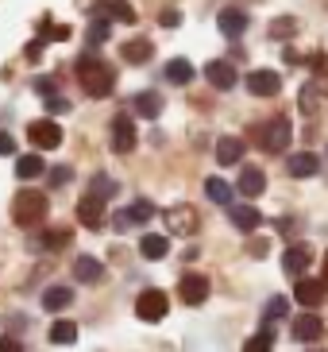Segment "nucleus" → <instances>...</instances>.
Returning <instances> with one entry per match:
<instances>
[{
	"instance_id": "15",
	"label": "nucleus",
	"mask_w": 328,
	"mask_h": 352,
	"mask_svg": "<svg viewBox=\"0 0 328 352\" xmlns=\"http://www.w3.org/2000/svg\"><path fill=\"white\" fill-rule=\"evenodd\" d=\"M239 159H244V140H239V135H220V140H216V163L236 166Z\"/></svg>"
},
{
	"instance_id": "27",
	"label": "nucleus",
	"mask_w": 328,
	"mask_h": 352,
	"mask_svg": "<svg viewBox=\"0 0 328 352\" xmlns=\"http://www.w3.org/2000/svg\"><path fill=\"white\" fill-rule=\"evenodd\" d=\"M47 166H43V159L39 155H20L16 159V175L23 178V182H31V178H39Z\"/></svg>"
},
{
	"instance_id": "13",
	"label": "nucleus",
	"mask_w": 328,
	"mask_h": 352,
	"mask_svg": "<svg viewBox=\"0 0 328 352\" xmlns=\"http://www.w3.org/2000/svg\"><path fill=\"white\" fill-rule=\"evenodd\" d=\"M78 221H82L85 228H101L104 225V201L101 197L85 194L82 201H78Z\"/></svg>"
},
{
	"instance_id": "16",
	"label": "nucleus",
	"mask_w": 328,
	"mask_h": 352,
	"mask_svg": "<svg viewBox=\"0 0 328 352\" xmlns=\"http://www.w3.org/2000/svg\"><path fill=\"white\" fill-rule=\"evenodd\" d=\"M216 28L228 35V39H239V35L247 32V12H239V8H224L220 16H216Z\"/></svg>"
},
{
	"instance_id": "22",
	"label": "nucleus",
	"mask_w": 328,
	"mask_h": 352,
	"mask_svg": "<svg viewBox=\"0 0 328 352\" xmlns=\"http://www.w3.org/2000/svg\"><path fill=\"white\" fill-rule=\"evenodd\" d=\"M73 279L78 283H101L104 279V263L93 256H78L73 259Z\"/></svg>"
},
{
	"instance_id": "40",
	"label": "nucleus",
	"mask_w": 328,
	"mask_h": 352,
	"mask_svg": "<svg viewBox=\"0 0 328 352\" xmlns=\"http://www.w3.org/2000/svg\"><path fill=\"white\" fill-rule=\"evenodd\" d=\"M159 23H163V28H178V23H182V12H178V8H166L163 16H159Z\"/></svg>"
},
{
	"instance_id": "11",
	"label": "nucleus",
	"mask_w": 328,
	"mask_h": 352,
	"mask_svg": "<svg viewBox=\"0 0 328 352\" xmlns=\"http://www.w3.org/2000/svg\"><path fill=\"white\" fill-rule=\"evenodd\" d=\"M328 294V287L320 279H298V287H294V302H301L305 310H313V306H320Z\"/></svg>"
},
{
	"instance_id": "41",
	"label": "nucleus",
	"mask_w": 328,
	"mask_h": 352,
	"mask_svg": "<svg viewBox=\"0 0 328 352\" xmlns=\"http://www.w3.org/2000/svg\"><path fill=\"white\" fill-rule=\"evenodd\" d=\"M113 228H116V232H128V228H132V217H128V209L113 213Z\"/></svg>"
},
{
	"instance_id": "14",
	"label": "nucleus",
	"mask_w": 328,
	"mask_h": 352,
	"mask_svg": "<svg viewBox=\"0 0 328 352\" xmlns=\"http://www.w3.org/2000/svg\"><path fill=\"white\" fill-rule=\"evenodd\" d=\"M290 333H294V341H317L320 333H325V325H320V318L317 314H301V318H294V325H290Z\"/></svg>"
},
{
	"instance_id": "42",
	"label": "nucleus",
	"mask_w": 328,
	"mask_h": 352,
	"mask_svg": "<svg viewBox=\"0 0 328 352\" xmlns=\"http://www.w3.org/2000/svg\"><path fill=\"white\" fill-rule=\"evenodd\" d=\"M301 109H305V113H313V109H317V89H301Z\"/></svg>"
},
{
	"instance_id": "47",
	"label": "nucleus",
	"mask_w": 328,
	"mask_h": 352,
	"mask_svg": "<svg viewBox=\"0 0 328 352\" xmlns=\"http://www.w3.org/2000/svg\"><path fill=\"white\" fill-rule=\"evenodd\" d=\"M320 283H325V287H328V252H325V279H320Z\"/></svg>"
},
{
	"instance_id": "32",
	"label": "nucleus",
	"mask_w": 328,
	"mask_h": 352,
	"mask_svg": "<svg viewBox=\"0 0 328 352\" xmlns=\"http://www.w3.org/2000/svg\"><path fill=\"white\" fill-rule=\"evenodd\" d=\"M128 217H132V225H143V221L154 217V206L147 201V197H139V201H132V206H128Z\"/></svg>"
},
{
	"instance_id": "39",
	"label": "nucleus",
	"mask_w": 328,
	"mask_h": 352,
	"mask_svg": "<svg viewBox=\"0 0 328 352\" xmlns=\"http://www.w3.org/2000/svg\"><path fill=\"white\" fill-rule=\"evenodd\" d=\"M54 89H58V82H54V78H35V94H43V97H51Z\"/></svg>"
},
{
	"instance_id": "1",
	"label": "nucleus",
	"mask_w": 328,
	"mask_h": 352,
	"mask_svg": "<svg viewBox=\"0 0 328 352\" xmlns=\"http://www.w3.org/2000/svg\"><path fill=\"white\" fill-rule=\"evenodd\" d=\"M78 82H82V89L89 97H108L116 85V74L108 63H101L97 54H82L78 58Z\"/></svg>"
},
{
	"instance_id": "33",
	"label": "nucleus",
	"mask_w": 328,
	"mask_h": 352,
	"mask_svg": "<svg viewBox=\"0 0 328 352\" xmlns=\"http://www.w3.org/2000/svg\"><path fill=\"white\" fill-rule=\"evenodd\" d=\"M116 190H120V186H116L108 175H97V178H93V186H89V194H93V197H101V201H108Z\"/></svg>"
},
{
	"instance_id": "10",
	"label": "nucleus",
	"mask_w": 328,
	"mask_h": 352,
	"mask_svg": "<svg viewBox=\"0 0 328 352\" xmlns=\"http://www.w3.org/2000/svg\"><path fill=\"white\" fill-rule=\"evenodd\" d=\"M309 259H313V248H309V244H290L286 256H282V267H286V275L301 279L309 271Z\"/></svg>"
},
{
	"instance_id": "6",
	"label": "nucleus",
	"mask_w": 328,
	"mask_h": 352,
	"mask_svg": "<svg viewBox=\"0 0 328 352\" xmlns=\"http://www.w3.org/2000/svg\"><path fill=\"white\" fill-rule=\"evenodd\" d=\"M27 135H31V144L43 147V151H54L62 144V128L54 120H35V124H27Z\"/></svg>"
},
{
	"instance_id": "37",
	"label": "nucleus",
	"mask_w": 328,
	"mask_h": 352,
	"mask_svg": "<svg viewBox=\"0 0 328 352\" xmlns=\"http://www.w3.org/2000/svg\"><path fill=\"white\" fill-rule=\"evenodd\" d=\"M47 113H51V116L70 113V101H66V97H58V94H51V97H47Z\"/></svg>"
},
{
	"instance_id": "30",
	"label": "nucleus",
	"mask_w": 328,
	"mask_h": 352,
	"mask_svg": "<svg viewBox=\"0 0 328 352\" xmlns=\"http://www.w3.org/2000/svg\"><path fill=\"white\" fill-rule=\"evenodd\" d=\"M108 35H113V20H101V16H97V20L89 23V35H85V39H89V47H101Z\"/></svg>"
},
{
	"instance_id": "31",
	"label": "nucleus",
	"mask_w": 328,
	"mask_h": 352,
	"mask_svg": "<svg viewBox=\"0 0 328 352\" xmlns=\"http://www.w3.org/2000/svg\"><path fill=\"white\" fill-rule=\"evenodd\" d=\"M270 344H274V337H270V325H263L255 337H247L244 352H270Z\"/></svg>"
},
{
	"instance_id": "43",
	"label": "nucleus",
	"mask_w": 328,
	"mask_h": 352,
	"mask_svg": "<svg viewBox=\"0 0 328 352\" xmlns=\"http://www.w3.org/2000/svg\"><path fill=\"white\" fill-rule=\"evenodd\" d=\"M0 155H16V140L8 132H0Z\"/></svg>"
},
{
	"instance_id": "28",
	"label": "nucleus",
	"mask_w": 328,
	"mask_h": 352,
	"mask_svg": "<svg viewBox=\"0 0 328 352\" xmlns=\"http://www.w3.org/2000/svg\"><path fill=\"white\" fill-rule=\"evenodd\" d=\"M205 194H209V201H216V206H232V186H228L224 178H209Z\"/></svg>"
},
{
	"instance_id": "18",
	"label": "nucleus",
	"mask_w": 328,
	"mask_h": 352,
	"mask_svg": "<svg viewBox=\"0 0 328 352\" xmlns=\"http://www.w3.org/2000/svg\"><path fill=\"white\" fill-rule=\"evenodd\" d=\"M228 217H232V225H236L239 232H255V228L263 225V213H259L255 206H228Z\"/></svg>"
},
{
	"instance_id": "4",
	"label": "nucleus",
	"mask_w": 328,
	"mask_h": 352,
	"mask_svg": "<svg viewBox=\"0 0 328 352\" xmlns=\"http://www.w3.org/2000/svg\"><path fill=\"white\" fill-rule=\"evenodd\" d=\"M166 310H170V298H166L163 290H143V294L135 298V314H139V321H163Z\"/></svg>"
},
{
	"instance_id": "24",
	"label": "nucleus",
	"mask_w": 328,
	"mask_h": 352,
	"mask_svg": "<svg viewBox=\"0 0 328 352\" xmlns=\"http://www.w3.org/2000/svg\"><path fill=\"white\" fill-rule=\"evenodd\" d=\"M73 302V290L70 287H51V290H43V310H66Z\"/></svg>"
},
{
	"instance_id": "2",
	"label": "nucleus",
	"mask_w": 328,
	"mask_h": 352,
	"mask_svg": "<svg viewBox=\"0 0 328 352\" xmlns=\"http://www.w3.org/2000/svg\"><path fill=\"white\" fill-rule=\"evenodd\" d=\"M47 209H51V201L43 190H20L12 197V221L20 228H35L39 221H47Z\"/></svg>"
},
{
	"instance_id": "17",
	"label": "nucleus",
	"mask_w": 328,
	"mask_h": 352,
	"mask_svg": "<svg viewBox=\"0 0 328 352\" xmlns=\"http://www.w3.org/2000/svg\"><path fill=\"white\" fill-rule=\"evenodd\" d=\"M236 190H239L244 197H259L263 190H267V175H263L259 166H244V170H239V182H236Z\"/></svg>"
},
{
	"instance_id": "8",
	"label": "nucleus",
	"mask_w": 328,
	"mask_h": 352,
	"mask_svg": "<svg viewBox=\"0 0 328 352\" xmlns=\"http://www.w3.org/2000/svg\"><path fill=\"white\" fill-rule=\"evenodd\" d=\"M166 228H170V232H178V236H194V232H197V213H194V206L166 209Z\"/></svg>"
},
{
	"instance_id": "35",
	"label": "nucleus",
	"mask_w": 328,
	"mask_h": 352,
	"mask_svg": "<svg viewBox=\"0 0 328 352\" xmlns=\"http://www.w3.org/2000/svg\"><path fill=\"white\" fill-rule=\"evenodd\" d=\"M66 244H70V228H58V232H47L43 236V248H51V252L66 248Z\"/></svg>"
},
{
	"instance_id": "44",
	"label": "nucleus",
	"mask_w": 328,
	"mask_h": 352,
	"mask_svg": "<svg viewBox=\"0 0 328 352\" xmlns=\"http://www.w3.org/2000/svg\"><path fill=\"white\" fill-rule=\"evenodd\" d=\"M0 352H23V344L16 337H0Z\"/></svg>"
},
{
	"instance_id": "34",
	"label": "nucleus",
	"mask_w": 328,
	"mask_h": 352,
	"mask_svg": "<svg viewBox=\"0 0 328 352\" xmlns=\"http://www.w3.org/2000/svg\"><path fill=\"white\" fill-rule=\"evenodd\" d=\"M286 314H290V298H282V294H274V298L267 302V310H263V321L270 325L274 318H286Z\"/></svg>"
},
{
	"instance_id": "46",
	"label": "nucleus",
	"mask_w": 328,
	"mask_h": 352,
	"mask_svg": "<svg viewBox=\"0 0 328 352\" xmlns=\"http://www.w3.org/2000/svg\"><path fill=\"white\" fill-rule=\"evenodd\" d=\"M39 54H43V39L27 43V58H31V63H35V58H39Z\"/></svg>"
},
{
	"instance_id": "9",
	"label": "nucleus",
	"mask_w": 328,
	"mask_h": 352,
	"mask_svg": "<svg viewBox=\"0 0 328 352\" xmlns=\"http://www.w3.org/2000/svg\"><path fill=\"white\" fill-rule=\"evenodd\" d=\"M135 147V124H132V116H116L113 120V151L116 155H128Z\"/></svg>"
},
{
	"instance_id": "25",
	"label": "nucleus",
	"mask_w": 328,
	"mask_h": 352,
	"mask_svg": "<svg viewBox=\"0 0 328 352\" xmlns=\"http://www.w3.org/2000/svg\"><path fill=\"white\" fill-rule=\"evenodd\" d=\"M139 252H143V259H163L166 252H170V240L159 236V232H147V236L139 240Z\"/></svg>"
},
{
	"instance_id": "21",
	"label": "nucleus",
	"mask_w": 328,
	"mask_h": 352,
	"mask_svg": "<svg viewBox=\"0 0 328 352\" xmlns=\"http://www.w3.org/2000/svg\"><path fill=\"white\" fill-rule=\"evenodd\" d=\"M120 54H124V63H132V66H143V63H151V54H154V43L151 39H128L120 47Z\"/></svg>"
},
{
	"instance_id": "23",
	"label": "nucleus",
	"mask_w": 328,
	"mask_h": 352,
	"mask_svg": "<svg viewBox=\"0 0 328 352\" xmlns=\"http://www.w3.org/2000/svg\"><path fill=\"white\" fill-rule=\"evenodd\" d=\"M132 109H135L139 116H143V120H154V116L163 113V97L154 94V89H143V94H135Z\"/></svg>"
},
{
	"instance_id": "26",
	"label": "nucleus",
	"mask_w": 328,
	"mask_h": 352,
	"mask_svg": "<svg viewBox=\"0 0 328 352\" xmlns=\"http://www.w3.org/2000/svg\"><path fill=\"white\" fill-rule=\"evenodd\" d=\"M166 82H174V85L194 82V66H189V58H170V63H166Z\"/></svg>"
},
{
	"instance_id": "3",
	"label": "nucleus",
	"mask_w": 328,
	"mask_h": 352,
	"mask_svg": "<svg viewBox=\"0 0 328 352\" xmlns=\"http://www.w3.org/2000/svg\"><path fill=\"white\" fill-rule=\"evenodd\" d=\"M290 140H294V128H290L286 116H274L270 124H263V135H259L263 151H270V155H282L290 147Z\"/></svg>"
},
{
	"instance_id": "5",
	"label": "nucleus",
	"mask_w": 328,
	"mask_h": 352,
	"mask_svg": "<svg viewBox=\"0 0 328 352\" xmlns=\"http://www.w3.org/2000/svg\"><path fill=\"white\" fill-rule=\"evenodd\" d=\"M209 279L205 275H197V271H185L182 275V283H178V298L185 302V306H201V302L209 298Z\"/></svg>"
},
{
	"instance_id": "19",
	"label": "nucleus",
	"mask_w": 328,
	"mask_h": 352,
	"mask_svg": "<svg viewBox=\"0 0 328 352\" xmlns=\"http://www.w3.org/2000/svg\"><path fill=\"white\" fill-rule=\"evenodd\" d=\"M286 170L294 178H313L320 170V159L313 155V151H298V155H290L286 159Z\"/></svg>"
},
{
	"instance_id": "45",
	"label": "nucleus",
	"mask_w": 328,
	"mask_h": 352,
	"mask_svg": "<svg viewBox=\"0 0 328 352\" xmlns=\"http://www.w3.org/2000/svg\"><path fill=\"white\" fill-rule=\"evenodd\" d=\"M267 252H270V244H267V240H251V256H255V259H263Z\"/></svg>"
},
{
	"instance_id": "12",
	"label": "nucleus",
	"mask_w": 328,
	"mask_h": 352,
	"mask_svg": "<svg viewBox=\"0 0 328 352\" xmlns=\"http://www.w3.org/2000/svg\"><path fill=\"white\" fill-rule=\"evenodd\" d=\"M205 78H209V85H216V89H232V85L239 82L236 66L224 63V58H213V63L205 66Z\"/></svg>"
},
{
	"instance_id": "29",
	"label": "nucleus",
	"mask_w": 328,
	"mask_h": 352,
	"mask_svg": "<svg viewBox=\"0 0 328 352\" xmlns=\"http://www.w3.org/2000/svg\"><path fill=\"white\" fill-rule=\"evenodd\" d=\"M51 341L54 344H73L78 341V321H54L51 325Z\"/></svg>"
},
{
	"instance_id": "36",
	"label": "nucleus",
	"mask_w": 328,
	"mask_h": 352,
	"mask_svg": "<svg viewBox=\"0 0 328 352\" xmlns=\"http://www.w3.org/2000/svg\"><path fill=\"white\" fill-rule=\"evenodd\" d=\"M294 32H298V20H290V16H286V20H274V23H270V35H274V39H290Z\"/></svg>"
},
{
	"instance_id": "38",
	"label": "nucleus",
	"mask_w": 328,
	"mask_h": 352,
	"mask_svg": "<svg viewBox=\"0 0 328 352\" xmlns=\"http://www.w3.org/2000/svg\"><path fill=\"white\" fill-rule=\"evenodd\" d=\"M70 178H73V170H70V166H54V170H51V186H66Z\"/></svg>"
},
{
	"instance_id": "48",
	"label": "nucleus",
	"mask_w": 328,
	"mask_h": 352,
	"mask_svg": "<svg viewBox=\"0 0 328 352\" xmlns=\"http://www.w3.org/2000/svg\"><path fill=\"white\" fill-rule=\"evenodd\" d=\"M309 352H320V349H309Z\"/></svg>"
},
{
	"instance_id": "20",
	"label": "nucleus",
	"mask_w": 328,
	"mask_h": 352,
	"mask_svg": "<svg viewBox=\"0 0 328 352\" xmlns=\"http://www.w3.org/2000/svg\"><path fill=\"white\" fill-rule=\"evenodd\" d=\"M93 16H101V20H116V23H135V8L128 0H113V4H97Z\"/></svg>"
},
{
	"instance_id": "7",
	"label": "nucleus",
	"mask_w": 328,
	"mask_h": 352,
	"mask_svg": "<svg viewBox=\"0 0 328 352\" xmlns=\"http://www.w3.org/2000/svg\"><path fill=\"white\" fill-rule=\"evenodd\" d=\"M278 89H282V78H278V70H251V74H247V94L274 97Z\"/></svg>"
}]
</instances>
